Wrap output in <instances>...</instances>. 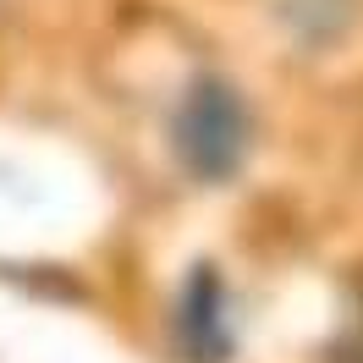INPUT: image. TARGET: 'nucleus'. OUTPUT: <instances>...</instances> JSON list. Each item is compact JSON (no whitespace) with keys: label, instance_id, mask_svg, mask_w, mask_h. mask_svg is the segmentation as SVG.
Listing matches in <instances>:
<instances>
[{"label":"nucleus","instance_id":"1","mask_svg":"<svg viewBox=\"0 0 363 363\" xmlns=\"http://www.w3.org/2000/svg\"><path fill=\"white\" fill-rule=\"evenodd\" d=\"M248 111L231 83L199 77L177 111V155L199 182H226L248 155Z\"/></svg>","mask_w":363,"mask_h":363},{"label":"nucleus","instance_id":"2","mask_svg":"<svg viewBox=\"0 0 363 363\" xmlns=\"http://www.w3.org/2000/svg\"><path fill=\"white\" fill-rule=\"evenodd\" d=\"M182 347H187V358L193 363H220L231 352V325H226V303H220V281L209 270L193 275V286L182 297Z\"/></svg>","mask_w":363,"mask_h":363}]
</instances>
